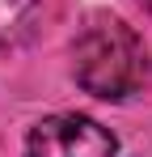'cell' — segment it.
I'll list each match as a JSON object with an SVG mask.
<instances>
[{"label":"cell","instance_id":"6da1fadb","mask_svg":"<svg viewBox=\"0 0 152 157\" xmlns=\"http://www.w3.org/2000/svg\"><path fill=\"white\" fill-rule=\"evenodd\" d=\"M144 68H148L144 43L135 38V30L127 21L110 17V13L85 17V26L72 38V77L85 94L123 102L127 94L139 89Z\"/></svg>","mask_w":152,"mask_h":157},{"label":"cell","instance_id":"7a4b0ae2","mask_svg":"<svg viewBox=\"0 0 152 157\" xmlns=\"http://www.w3.org/2000/svg\"><path fill=\"white\" fill-rule=\"evenodd\" d=\"M114 136L89 115H51L25 136V157H114Z\"/></svg>","mask_w":152,"mask_h":157},{"label":"cell","instance_id":"3957f363","mask_svg":"<svg viewBox=\"0 0 152 157\" xmlns=\"http://www.w3.org/2000/svg\"><path fill=\"white\" fill-rule=\"evenodd\" d=\"M34 13H38V0H0V59L25 43Z\"/></svg>","mask_w":152,"mask_h":157}]
</instances>
